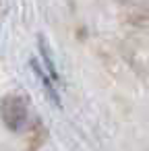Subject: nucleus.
I'll list each match as a JSON object with an SVG mask.
<instances>
[{
    "mask_svg": "<svg viewBox=\"0 0 149 151\" xmlns=\"http://www.w3.org/2000/svg\"><path fill=\"white\" fill-rule=\"evenodd\" d=\"M0 118L4 126L13 132H21L27 128L31 120V101L29 95L23 91H11L0 101Z\"/></svg>",
    "mask_w": 149,
    "mask_h": 151,
    "instance_id": "1",
    "label": "nucleus"
}]
</instances>
